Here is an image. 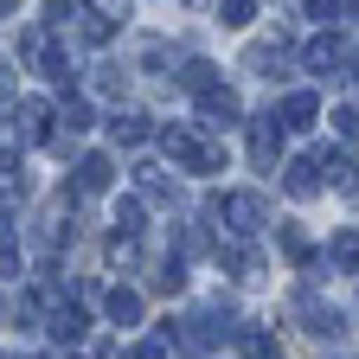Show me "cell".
Masks as SVG:
<instances>
[{"instance_id": "obj_3", "label": "cell", "mask_w": 359, "mask_h": 359, "mask_svg": "<svg viewBox=\"0 0 359 359\" xmlns=\"http://www.w3.org/2000/svg\"><path fill=\"white\" fill-rule=\"evenodd\" d=\"M276 154H283V122H276V109H269V116L250 122V161L269 173V167H276Z\"/></svg>"}, {"instance_id": "obj_5", "label": "cell", "mask_w": 359, "mask_h": 359, "mask_svg": "<svg viewBox=\"0 0 359 359\" xmlns=\"http://www.w3.org/2000/svg\"><path fill=\"white\" fill-rule=\"evenodd\" d=\"M116 187V161L109 154H83L77 161V193H109Z\"/></svg>"}, {"instance_id": "obj_11", "label": "cell", "mask_w": 359, "mask_h": 359, "mask_svg": "<svg viewBox=\"0 0 359 359\" xmlns=\"http://www.w3.org/2000/svg\"><path fill=\"white\" fill-rule=\"evenodd\" d=\"M103 314H109L116 327H135V321H142V295H135V289H109L103 295Z\"/></svg>"}, {"instance_id": "obj_28", "label": "cell", "mask_w": 359, "mask_h": 359, "mask_svg": "<svg viewBox=\"0 0 359 359\" xmlns=\"http://www.w3.org/2000/svg\"><path fill=\"white\" fill-rule=\"evenodd\" d=\"M308 13H314V20H327V26H334V13H340V0H308Z\"/></svg>"}, {"instance_id": "obj_23", "label": "cell", "mask_w": 359, "mask_h": 359, "mask_svg": "<svg viewBox=\"0 0 359 359\" xmlns=\"http://www.w3.org/2000/svg\"><path fill=\"white\" fill-rule=\"evenodd\" d=\"M142 231V199H122L116 205V238H135Z\"/></svg>"}, {"instance_id": "obj_16", "label": "cell", "mask_w": 359, "mask_h": 359, "mask_svg": "<svg viewBox=\"0 0 359 359\" xmlns=\"http://www.w3.org/2000/svg\"><path fill=\"white\" fill-rule=\"evenodd\" d=\"M302 65H308L314 77H334V65H340V45H334V39H314L308 52H302Z\"/></svg>"}, {"instance_id": "obj_20", "label": "cell", "mask_w": 359, "mask_h": 359, "mask_svg": "<svg viewBox=\"0 0 359 359\" xmlns=\"http://www.w3.org/2000/svg\"><path fill=\"white\" fill-rule=\"evenodd\" d=\"M0 276H20V244H13V218H0Z\"/></svg>"}, {"instance_id": "obj_4", "label": "cell", "mask_w": 359, "mask_h": 359, "mask_svg": "<svg viewBox=\"0 0 359 359\" xmlns=\"http://www.w3.org/2000/svg\"><path fill=\"white\" fill-rule=\"evenodd\" d=\"M199 116H205V128H231V122L244 116V103L218 83V90H205V97H199Z\"/></svg>"}, {"instance_id": "obj_22", "label": "cell", "mask_w": 359, "mask_h": 359, "mask_svg": "<svg viewBox=\"0 0 359 359\" xmlns=\"http://www.w3.org/2000/svg\"><path fill=\"white\" fill-rule=\"evenodd\" d=\"M180 83H187V90H199V97H205V90H218V77H212V65H205V58H193L187 71H180Z\"/></svg>"}, {"instance_id": "obj_13", "label": "cell", "mask_w": 359, "mask_h": 359, "mask_svg": "<svg viewBox=\"0 0 359 359\" xmlns=\"http://www.w3.org/2000/svg\"><path fill=\"white\" fill-rule=\"evenodd\" d=\"M83 334H90V314H83V308H58V314H52V340H58V346H77Z\"/></svg>"}, {"instance_id": "obj_25", "label": "cell", "mask_w": 359, "mask_h": 359, "mask_svg": "<svg viewBox=\"0 0 359 359\" xmlns=\"http://www.w3.org/2000/svg\"><path fill=\"white\" fill-rule=\"evenodd\" d=\"M250 13H257V0H218V20L224 26H250Z\"/></svg>"}, {"instance_id": "obj_18", "label": "cell", "mask_w": 359, "mask_h": 359, "mask_svg": "<svg viewBox=\"0 0 359 359\" xmlns=\"http://www.w3.org/2000/svg\"><path fill=\"white\" fill-rule=\"evenodd\" d=\"M180 289H187V263H180V257H161L154 263V295H180Z\"/></svg>"}, {"instance_id": "obj_17", "label": "cell", "mask_w": 359, "mask_h": 359, "mask_svg": "<svg viewBox=\"0 0 359 359\" xmlns=\"http://www.w3.org/2000/svg\"><path fill=\"white\" fill-rule=\"evenodd\" d=\"M135 187H142L148 199H173V180H167V167H154V161L135 167Z\"/></svg>"}, {"instance_id": "obj_29", "label": "cell", "mask_w": 359, "mask_h": 359, "mask_svg": "<svg viewBox=\"0 0 359 359\" xmlns=\"http://www.w3.org/2000/svg\"><path fill=\"white\" fill-rule=\"evenodd\" d=\"M0 13H20V0H0Z\"/></svg>"}, {"instance_id": "obj_27", "label": "cell", "mask_w": 359, "mask_h": 359, "mask_svg": "<svg viewBox=\"0 0 359 359\" xmlns=\"http://www.w3.org/2000/svg\"><path fill=\"white\" fill-rule=\"evenodd\" d=\"M334 128H340V142H359V109H334Z\"/></svg>"}, {"instance_id": "obj_1", "label": "cell", "mask_w": 359, "mask_h": 359, "mask_svg": "<svg viewBox=\"0 0 359 359\" xmlns=\"http://www.w3.org/2000/svg\"><path fill=\"white\" fill-rule=\"evenodd\" d=\"M161 142H167V154L187 167V173H218L224 167V148L218 142H199L193 128H161Z\"/></svg>"}, {"instance_id": "obj_26", "label": "cell", "mask_w": 359, "mask_h": 359, "mask_svg": "<svg viewBox=\"0 0 359 359\" xmlns=\"http://www.w3.org/2000/svg\"><path fill=\"white\" fill-rule=\"evenodd\" d=\"M58 122H65V135H83V128H90V103H77V97H71V103L58 109Z\"/></svg>"}, {"instance_id": "obj_2", "label": "cell", "mask_w": 359, "mask_h": 359, "mask_svg": "<svg viewBox=\"0 0 359 359\" xmlns=\"http://www.w3.org/2000/svg\"><path fill=\"white\" fill-rule=\"evenodd\" d=\"M218 205H224V218H231L238 238H257L263 224H269V199H263V193H224Z\"/></svg>"}, {"instance_id": "obj_12", "label": "cell", "mask_w": 359, "mask_h": 359, "mask_svg": "<svg viewBox=\"0 0 359 359\" xmlns=\"http://www.w3.org/2000/svg\"><path fill=\"white\" fill-rule=\"evenodd\" d=\"M218 263L231 269L238 283H257V276H263V257H257L250 244H231V250H218Z\"/></svg>"}, {"instance_id": "obj_9", "label": "cell", "mask_w": 359, "mask_h": 359, "mask_svg": "<svg viewBox=\"0 0 359 359\" xmlns=\"http://www.w3.org/2000/svg\"><path fill=\"white\" fill-rule=\"evenodd\" d=\"M13 122H20V135H26V142H45V135H52V128H45V122H52V109H45L39 97L13 103Z\"/></svg>"}, {"instance_id": "obj_10", "label": "cell", "mask_w": 359, "mask_h": 359, "mask_svg": "<svg viewBox=\"0 0 359 359\" xmlns=\"http://www.w3.org/2000/svg\"><path fill=\"white\" fill-rule=\"evenodd\" d=\"M109 142H116V148H142V142H148V116H142V109H122V116L109 122Z\"/></svg>"}, {"instance_id": "obj_6", "label": "cell", "mask_w": 359, "mask_h": 359, "mask_svg": "<svg viewBox=\"0 0 359 359\" xmlns=\"http://www.w3.org/2000/svg\"><path fill=\"white\" fill-rule=\"evenodd\" d=\"M283 187H289V199H314V193H321V161H289Z\"/></svg>"}, {"instance_id": "obj_24", "label": "cell", "mask_w": 359, "mask_h": 359, "mask_svg": "<svg viewBox=\"0 0 359 359\" xmlns=\"http://www.w3.org/2000/svg\"><path fill=\"white\" fill-rule=\"evenodd\" d=\"M276 244H283L295 263H308V231H302V224H283V231H276Z\"/></svg>"}, {"instance_id": "obj_7", "label": "cell", "mask_w": 359, "mask_h": 359, "mask_svg": "<svg viewBox=\"0 0 359 359\" xmlns=\"http://www.w3.org/2000/svg\"><path fill=\"white\" fill-rule=\"evenodd\" d=\"M314 116H321V103H314V90H289L283 97V128H314Z\"/></svg>"}, {"instance_id": "obj_15", "label": "cell", "mask_w": 359, "mask_h": 359, "mask_svg": "<svg viewBox=\"0 0 359 359\" xmlns=\"http://www.w3.org/2000/svg\"><path fill=\"white\" fill-rule=\"evenodd\" d=\"M238 353H244V359H276L283 346H276V334H269V327H244V334H238Z\"/></svg>"}, {"instance_id": "obj_8", "label": "cell", "mask_w": 359, "mask_h": 359, "mask_svg": "<svg viewBox=\"0 0 359 359\" xmlns=\"http://www.w3.org/2000/svg\"><path fill=\"white\" fill-rule=\"evenodd\" d=\"M71 32H77L83 45H103V39L116 32V20H109L103 7H77V20H71Z\"/></svg>"}, {"instance_id": "obj_21", "label": "cell", "mask_w": 359, "mask_h": 359, "mask_svg": "<svg viewBox=\"0 0 359 359\" xmlns=\"http://www.w3.org/2000/svg\"><path fill=\"white\" fill-rule=\"evenodd\" d=\"M90 83H97V97H122V90H128V71H122V65H97V77H90Z\"/></svg>"}, {"instance_id": "obj_19", "label": "cell", "mask_w": 359, "mask_h": 359, "mask_svg": "<svg viewBox=\"0 0 359 359\" xmlns=\"http://www.w3.org/2000/svg\"><path fill=\"white\" fill-rule=\"evenodd\" d=\"M321 263H327V269H359V231H340Z\"/></svg>"}, {"instance_id": "obj_30", "label": "cell", "mask_w": 359, "mask_h": 359, "mask_svg": "<svg viewBox=\"0 0 359 359\" xmlns=\"http://www.w3.org/2000/svg\"><path fill=\"white\" fill-rule=\"evenodd\" d=\"M353 13H359V0H353Z\"/></svg>"}, {"instance_id": "obj_14", "label": "cell", "mask_w": 359, "mask_h": 359, "mask_svg": "<svg viewBox=\"0 0 359 359\" xmlns=\"http://www.w3.org/2000/svg\"><path fill=\"white\" fill-rule=\"evenodd\" d=\"M321 167L340 193H359V154H321Z\"/></svg>"}]
</instances>
